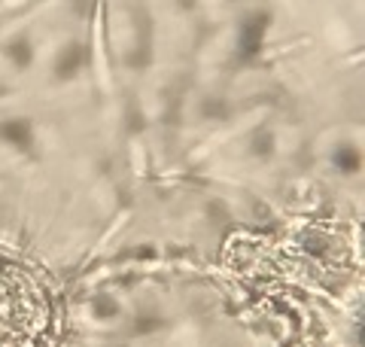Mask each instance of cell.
<instances>
[{"instance_id": "6da1fadb", "label": "cell", "mask_w": 365, "mask_h": 347, "mask_svg": "<svg viewBox=\"0 0 365 347\" xmlns=\"http://www.w3.org/2000/svg\"><path fill=\"white\" fill-rule=\"evenodd\" d=\"M58 302L40 268L0 250V347H55Z\"/></svg>"}, {"instance_id": "3957f363", "label": "cell", "mask_w": 365, "mask_h": 347, "mask_svg": "<svg viewBox=\"0 0 365 347\" xmlns=\"http://www.w3.org/2000/svg\"><path fill=\"white\" fill-rule=\"evenodd\" d=\"M338 165L347 168V171H353V168H356V153H353V149H344V153L338 156Z\"/></svg>"}, {"instance_id": "7a4b0ae2", "label": "cell", "mask_w": 365, "mask_h": 347, "mask_svg": "<svg viewBox=\"0 0 365 347\" xmlns=\"http://www.w3.org/2000/svg\"><path fill=\"white\" fill-rule=\"evenodd\" d=\"M268 25L265 16H256L250 25L244 28V37H241V55L244 58H253L259 52V43H262V28Z\"/></svg>"}]
</instances>
